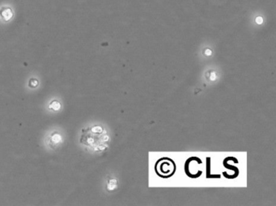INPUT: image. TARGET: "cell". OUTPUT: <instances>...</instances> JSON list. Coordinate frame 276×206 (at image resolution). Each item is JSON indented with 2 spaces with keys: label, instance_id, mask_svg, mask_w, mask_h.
<instances>
[{
  "label": "cell",
  "instance_id": "obj_1",
  "mask_svg": "<svg viewBox=\"0 0 276 206\" xmlns=\"http://www.w3.org/2000/svg\"><path fill=\"white\" fill-rule=\"evenodd\" d=\"M2 16H3V17L6 20H8V19L12 16V12H11V9L7 8L3 10V11H2Z\"/></svg>",
  "mask_w": 276,
  "mask_h": 206
},
{
  "label": "cell",
  "instance_id": "obj_2",
  "mask_svg": "<svg viewBox=\"0 0 276 206\" xmlns=\"http://www.w3.org/2000/svg\"><path fill=\"white\" fill-rule=\"evenodd\" d=\"M224 167H226L227 168H228V169H230V170H232V171H235V173H236V176H238V175H239V170H238V168H236V167H233V166H231V165H229V164H228L227 161H226V160H224Z\"/></svg>",
  "mask_w": 276,
  "mask_h": 206
},
{
  "label": "cell",
  "instance_id": "obj_3",
  "mask_svg": "<svg viewBox=\"0 0 276 206\" xmlns=\"http://www.w3.org/2000/svg\"><path fill=\"white\" fill-rule=\"evenodd\" d=\"M207 178H210V158H207Z\"/></svg>",
  "mask_w": 276,
  "mask_h": 206
}]
</instances>
